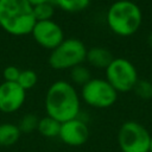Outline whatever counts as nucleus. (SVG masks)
<instances>
[{
    "instance_id": "f257e3e1",
    "label": "nucleus",
    "mask_w": 152,
    "mask_h": 152,
    "mask_svg": "<svg viewBox=\"0 0 152 152\" xmlns=\"http://www.w3.org/2000/svg\"><path fill=\"white\" fill-rule=\"evenodd\" d=\"M44 107L46 115L62 124L78 118L81 109L80 95L71 83L59 80L49 87L45 94Z\"/></svg>"
},
{
    "instance_id": "f03ea898",
    "label": "nucleus",
    "mask_w": 152,
    "mask_h": 152,
    "mask_svg": "<svg viewBox=\"0 0 152 152\" xmlns=\"http://www.w3.org/2000/svg\"><path fill=\"white\" fill-rule=\"evenodd\" d=\"M33 6L27 0H0V27L12 36H26L36 24Z\"/></svg>"
},
{
    "instance_id": "7ed1b4c3",
    "label": "nucleus",
    "mask_w": 152,
    "mask_h": 152,
    "mask_svg": "<svg viewBox=\"0 0 152 152\" xmlns=\"http://www.w3.org/2000/svg\"><path fill=\"white\" fill-rule=\"evenodd\" d=\"M106 21L113 33L120 37H128L134 34L141 25V10L131 0H118L109 6Z\"/></svg>"
},
{
    "instance_id": "20e7f679",
    "label": "nucleus",
    "mask_w": 152,
    "mask_h": 152,
    "mask_svg": "<svg viewBox=\"0 0 152 152\" xmlns=\"http://www.w3.org/2000/svg\"><path fill=\"white\" fill-rule=\"evenodd\" d=\"M87 48L80 39L66 38L49 56V65L56 70L72 69L82 64L87 57Z\"/></svg>"
},
{
    "instance_id": "39448f33",
    "label": "nucleus",
    "mask_w": 152,
    "mask_h": 152,
    "mask_svg": "<svg viewBox=\"0 0 152 152\" xmlns=\"http://www.w3.org/2000/svg\"><path fill=\"white\" fill-rule=\"evenodd\" d=\"M148 131L137 121L124 122L118 132V144L121 152H148L150 151Z\"/></svg>"
},
{
    "instance_id": "423d86ee",
    "label": "nucleus",
    "mask_w": 152,
    "mask_h": 152,
    "mask_svg": "<svg viewBox=\"0 0 152 152\" xmlns=\"http://www.w3.org/2000/svg\"><path fill=\"white\" fill-rule=\"evenodd\" d=\"M106 80L118 93H127L138 82V72L133 63L119 57L106 68Z\"/></svg>"
},
{
    "instance_id": "0eeeda50",
    "label": "nucleus",
    "mask_w": 152,
    "mask_h": 152,
    "mask_svg": "<svg viewBox=\"0 0 152 152\" xmlns=\"http://www.w3.org/2000/svg\"><path fill=\"white\" fill-rule=\"evenodd\" d=\"M82 100L94 108H108L118 99V91L103 78H91L81 88Z\"/></svg>"
},
{
    "instance_id": "6e6552de",
    "label": "nucleus",
    "mask_w": 152,
    "mask_h": 152,
    "mask_svg": "<svg viewBox=\"0 0 152 152\" xmlns=\"http://www.w3.org/2000/svg\"><path fill=\"white\" fill-rule=\"evenodd\" d=\"M31 34L36 43H38L42 48L51 51L64 40V33L62 27L51 19L36 21Z\"/></svg>"
},
{
    "instance_id": "1a4fd4ad",
    "label": "nucleus",
    "mask_w": 152,
    "mask_h": 152,
    "mask_svg": "<svg viewBox=\"0 0 152 152\" xmlns=\"http://www.w3.org/2000/svg\"><path fill=\"white\" fill-rule=\"evenodd\" d=\"M26 99V91L17 82L4 81L0 84V112L11 114L21 108Z\"/></svg>"
},
{
    "instance_id": "9d476101",
    "label": "nucleus",
    "mask_w": 152,
    "mask_h": 152,
    "mask_svg": "<svg viewBox=\"0 0 152 152\" xmlns=\"http://www.w3.org/2000/svg\"><path fill=\"white\" fill-rule=\"evenodd\" d=\"M58 138L69 146H81L89 138V128L86 121L75 118L61 124Z\"/></svg>"
},
{
    "instance_id": "9b49d317",
    "label": "nucleus",
    "mask_w": 152,
    "mask_h": 152,
    "mask_svg": "<svg viewBox=\"0 0 152 152\" xmlns=\"http://www.w3.org/2000/svg\"><path fill=\"white\" fill-rule=\"evenodd\" d=\"M114 59L112 52L109 50H107L106 48H101V46H95L91 48L87 51V57L86 61L94 68L96 69H104L112 63V61Z\"/></svg>"
},
{
    "instance_id": "f8f14e48",
    "label": "nucleus",
    "mask_w": 152,
    "mask_h": 152,
    "mask_svg": "<svg viewBox=\"0 0 152 152\" xmlns=\"http://www.w3.org/2000/svg\"><path fill=\"white\" fill-rule=\"evenodd\" d=\"M21 132L18 125L12 122L0 124V147H10L18 142Z\"/></svg>"
},
{
    "instance_id": "ddd939ff",
    "label": "nucleus",
    "mask_w": 152,
    "mask_h": 152,
    "mask_svg": "<svg viewBox=\"0 0 152 152\" xmlns=\"http://www.w3.org/2000/svg\"><path fill=\"white\" fill-rule=\"evenodd\" d=\"M59 129H61V122H58L53 118H51L49 115H45V116L39 119L37 131L44 138H56V137H58Z\"/></svg>"
},
{
    "instance_id": "4468645a",
    "label": "nucleus",
    "mask_w": 152,
    "mask_h": 152,
    "mask_svg": "<svg viewBox=\"0 0 152 152\" xmlns=\"http://www.w3.org/2000/svg\"><path fill=\"white\" fill-rule=\"evenodd\" d=\"M52 4L65 12L76 13L84 11L89 6L90 0H52Z\"/></svg>"
},
{
    "instance_id": "2eb2a0df",
    "label": "nucleus",
    "mask_w": 152,
    "mask_h": 152,
    "mask_svg": "<svg viewBox=\"0 0 152 152\" xmlns=\"http://www.w3.org/2000/svg\"><path fill=\"white\" fill-rule=\"evenodd\" d=\"M70 78H71L74 84H78L82 87L88 81L91 80V75H90V71L87 66L80 64V65L70 69Z\"/></svg>"
},
{
    "instance_id": "dca6fc26",
    "label": "nucleus",
    "mask_w": 152,
    "mask_h": 152,
    "mask_svg": "<svg viewBox=\"0 0 152 152\" xmlns=\"http://www.w3.org/2000/svg\"><path fill=\"white\" fill-rule=\"evenodd\" d=\"M37 82H38V75L33 70H23V71H20L19 78L17 81V83L25 91L32 89L37 84Z\"/></svg>"
},
{
    "instance_id": "f3484780",
    "label": "nucleus",
    "mask_w": 152,
    "mask_h": 152,
    "mask_svg": "<svg viewBox=\"0 0 152 152\" xmlns=\"http://www.w3.org/2000/svg\"><path fill=\"white\" fill-rule=\"evenodd\" d=\"M38 122H39V118L36 114L28 113L20 119L18 127L21 133H32L33 131H37Z\"/></svg>"
},
{
    "instance_id": "a211bd4d",
    "label": "nucleus",
    "mask_w": 152,
    "mask_h": 152,
    "mask_svg": "<svg viewBox=\"0 0 152 152\" xmlns=\"http://www.w3.org/2000/svg\"><path fill=\"white\" fill-rule=\"evenodd\" d=\"M33 13L34 18L37 21H43V20H50L53 17L55 13V7L52 2H45L38 6L33 7Z\"/></svg>"
},
{
    "instance_id": "6ab92c4d",
    "label": "nucleus",
    "mask_w": 152,
    "mask_h": 152,
    "mask_svg": "<svg viewBox=\"0 0 152 152\" xmlns=\"http://www.w3.org/2000/svg\"><path fill=\"white\" fill-rule=\"evenodd\" d=\"M135 95L142 100L152 99V82L146 80H138L133 88Z\"/></svg>"
},
{
    "instance_id": "aec40b11",
    "label": "nucleus",
    "mask_w": 152,
    "mask_h": 152,
    "mask_svg": "<svg viewBox=\"0 0 152 152\" xmlns=\"http://www.w3.org/2000/svg\"><path fill=\"white\" fill-rule=\"evenodd\" d=\"M20 71H21V70H19L17 66H14V65H8V66H6V68L4 69L2 75H4V78H5L6 82H17L18 78H19Z\"/></svg>"
},
{
    "instance_id": "412c9836",
    "label": "nucleus",
    "mask_w": 152,
    "mask_h": 152,
    "mask_svg": "<svg viewBox=\"0 0 152 152\" xmlns=\"http://www.w3.org/2000/svg\"><path fill=\"white\" fill-rule=\"evenodd\" d=\"M33 7L34 6H38V5H42V4H45V2H52V0H27Z\"/></svg>"
},
{
    "instance_id": "4be33fe9",
    "label": "nucleus",
    "mask_w": 152,
    "mask_h": 152,
    "mask_svg": "<svg viewBox=\"0 0 152 152\" xmlns=\"http://www.w3.org/2000/svg\"><path fill=\"white\" fill-rule=\"evenodd\" d=\"M148 152H152V134L150 137V151Z\"/></svg>"
},
{
    "instance_id": "5701e85b",
    "label": "nucleus",
    "mask_w": 152,
    "mask_h": 152,
    "mask_svg": "<svg viewBox=\"0 0 152 152\" xmlns=\"http://www.w3.org/2000/svg\"><path fill=\"white\" fill-rule=\"evenodd\" d=\"M148 43H150V45L152 46V33L148 36Z\"/></svg>"
}]
</instances>
